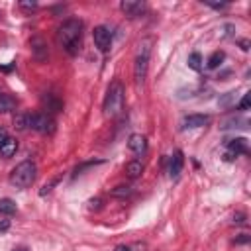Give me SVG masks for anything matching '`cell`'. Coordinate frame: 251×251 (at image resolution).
Returning <instances> with one entry per match:
<instances>
[{"instance_id":"obj_3","label":"cell","mask_w":251,"mask_h":251,"mask_svg":"<svg viewBox=\"0 0 251 251\" xmlns=\"http://www.w3.org/2000/svg\"><path fill=\"white\" fill-rule=\"evenodd\" d=\"M35 173H37V169H35V163L33 161H22L10 173V182L14 186H18V188H27L35 180Z\"/></svg>"},{"instance_id":"obj_13","label":"cell","mask_w":251,"mask_h":251,"mask_svg":"<svg viewBox=\"0 0 251 251\" xmlns=\"http://www.w3.org/2000/svg\"><path fill=\"white\" fill-rule=\"evenodd\" d=\"M41 102H43V106L47 108V112H53V114H57V112H61V110H63V104H61V100H59L57 96H53V94H43Z\"/></svg>"},{"instance_id":"obj_17","label":"cell","mask_w":251,"mask_h":251,"mask_svg":"<svg viewBox=\"0 0 251 251\" xmlns=\"http://www.w3.org/2000/svg\"><path fill=\"white\" fill-rule=\"evenodd\" d=\"M0 214H4V216L16 214V202L12 198H0Z\"/></svg>"},{"instance_id":"obj_4","label":"cell","mask_w":251,"mask_h":251,"mask_svg":"<svg viewBox=\"0 0 251 251\" xmlns=\"http://www.w3.org/2000/svg\"><path fill=\"white\" fill-rule=\"evenodd\" d=\"M27 127H31L37 133H53L55 131V120L45 112L29 114L27 116Z\"/></svg>"},{"instance_id":"obj_14","label":"cell","mask_w":251,"mask_h":251,"mask_svg":"<svg viewBox=\"0 0 251 251\" xmlns=\"http://www.w3.org/2000/svg\"><path fill=\"white\" fill-rule=\"evenodd\" d=\"M16 151H18V141H16L14 137H8V139L0 145V155H2L4 159L14 157V155H16Z\"/></svg>"},{"instance_id":"obj_1","label":"cell","mask_w":251,"mask_h":251,"mask_svg":"<svg viewBox=\"0 0 251 251\" xmlns=\"http://www.w3.org/2000/svg\"><path fill=\"white\" fill-rule=\"evenodd\" d=\"M80 35H82V22L76 18H71L67 22H63L57 29V43L71 55L78 53V45H80Z\"/></svg>"},{"instance_id":"obj_24","label":"cell","mask_w":251,"mask_h":251,"mask_svg":"<svg viewBox=\"0 0 251 251\" xmlns=\"http://www.w3.org/2000/svg\"><path fill=\"white\" fill-rule=\"evenodd\" d=\"M100 163H102V161H90V163H84V165L76 167V169H75V176H76V175H80L84 169H88V167H92V165H100Z\"/></svg>"},{"instance_id":"obj_31","label":"cell","mask_w":251,"mask_h":251,"mask_svg":"<svg viewBox=\"0 0 251 251\" xmlns=\"http://www.w3.org/2000/svg\"><path fill=\"white\" fill-rule=\"evenodd\" d=\"M206 4H208V6H212V8H216V10H222V8H226V6H227L226 2H222V4H210V2H206Z\"/></svg>"},{"instance_id":"obj_11","label":"cell","mask_w":251,"mask_h":251,"mask_svg":"<svg viewBox=\"0 0 251 251\" xmlns=\"http://www.w3.org/2000/svg\"><path fill=\"white\" fill-rule=\"evenodd\" d=\"M127 147H129L135 155H143V153H145V149H147V141H145V137H143V135L133 133V135H129V139H127Z\"/></svg>"},{"instance_id":"obj_22","label":"cell","mask_w":251,"mask_h":251,"mask_svg":"<svg viewBox=\"0 0 251 251\" xmlns=\"http://www.w3.org/2000/svg\"><path fill=\"white\" fill-rule=\"evenodd\" d=\"M14 126L18 129H25L27 127V116H16L14 118Z\"/></svg>"},{"instance_id":"obj_2","label":"cell","mask_w":251,"mask_h":251,"mask_svg":"<svg viewBox=\"0 0 251 251\" xmlns=\"http://www.w3.org/2000/svg\"><path fill=\"white\" fill-rule=\"evenodd\" d=\"M124 110V86L120 80H114L108 86L106 98H104V114L108 118H116L120 116Z\"/></svg>"},{"instance_id":"obj_19","label":"cell","mask_w":251,"mask_h":251,"mask_svg":"<svg viewBox=\"0 0 251 251\" xmlns=\"http://www.w3.org/2000/svg\"><path fill=\"white\" fill-rule=\"evenodd\" d=\"M188 67L192 71H202V55L200 53H190L188 55Z\"/></svg>"},{"instance_id":"obj_32","label":"cell","mask_w":251,"mask_h":251,"mask_svg":"<svg viewBox=\"0 0 251 251\" xmlns=\"http://www.w3.org/2000/svg\"><path fill=\"white\" fill-rule=\"evenodd\" d=\"M239 45H241V49H243V51H247V49H249V41H247V39H239Z\"/></svg>"},{"instance_id":"obj_35","label":"cell","mask_w":251,"mask_h":251,"mask_svg":"<svg viewBox=\"0 0 251 251\" xmlns=\"http://www.w3.org/2000/svg\"><path fill=\"white\" fill-rule=\"evenodd\" d=\"M14 251H27L25 247H18V249H14Z\"/></svg>"},{"instance_id":"obj_29","label":"cell","mask_w":251,"mask_h":251,"mask_svg":"<svg viewBox=\"0 0 251 251\" xmlns=\"http://www.w3.org/2000/svg\"><path fill=\"white\" fill-rule=\"evenodd\" d=\"M247 241H249V235H247V233H241V235L235 239V243H247Z\"/></svg>"},{"instance_id":"obj_30","label":"cell","mask_w":251,"mask_h":251,"mask_svg":"<svg viewBox=\"0 0 251 251\" xmlns=\"http://www.w3.org/2000/svg\"><path fill=\"white\" fill-rule=\"evenodd\" d=\"M6 139H8V131H6L4 127H0V145H2Z\"/></svg>"},{"instance_id":"obj_12","label":"cell","mask_w":251,"mask_h":251,"mask_svg":"<svg viewBox=\"0 0 251 251\" xmlns=\"http://www.w3.org/2000/svg\"><path fill=\"white\" fill-rule=\"evenodd\" d=\"M31 53L37 61H45L47 59V45L41 37H33L31 39Z\"/></svg>"},{"instance_id":"obj_20","label":"cell","mask_w":251,"mask_h":251,"mask_svg":"<svg viewBox=\"0 0 251 251\" xmlns=\"http://www.w3.org/2000/svg\"><path fill=\"white\" fill-rule=\"evenodd\" d=\"M133 190H131V186H127V184H120V186H116V188H112V196H116V198H126V196H129Z\"/></svg>"},{"instance_id":"obj_5","label":"cell","mask_w":251,"mask_h":251,"mask_svg":"<svg viewBox=\"0 0 251 251\" xmlns=\"http://www.w3.org/2000/svg\"><path fill=\"white\" fill-rule=\"evenodd\" d=\"M149 41H143V47L139 51V55L135 57V65H133V76H135V82L137 84H143L145 82V76H147V67H149Z\"/></svg>"},{"instance_id":"obj_6","label":"cell","mask_w":251,"mask_h":251,"mask_svg":"<svg viewBox=\"0 0 251 251\" xmlns=\"http://www.w3.org/2000/svg\"><path fill=\"white\" fill-rule=\"evenodd\" d=\"M92 37H94V43L100 51H108L110 45H112V31L106 27V25H98L94 27L92 31Z\"/></svg>"},{"instance_id":"obj_33","label":"cell","mask_w":251,"mask_h":251,"mask_svg":"<svg viewBox=\"0 0 251 251\" xmlns=\"http://www.w3.org/2000/svg\"><path fill=\"white\" fill-rule=\"evenodd\" d=\"M14 69V63L12 65H8V67H0V71H4V73H8V71H12Z\"/></svg>"},{"instance_id":"obj_15","label":"cell","mask_w":251,"mask_h":251,"mask_svg":"<svg viewBox=\"0 0 251 251\" xmlns=\"http://www.w3.org/2000/svg\"><path fill=\"white\" fill-rule=\"evenodd\" d=\"M12 110H16V98H12L10 94L0 92V114L12 112Z\"/></svg>"},{"instance_id":"obj_18","label":"cell","mask_w":251,"mask_h":251,"mask_svg":"<svg viewBox=\"0 0 251 251\" xmlns=\"http://www.w3.org/2000/svg\"><path fill=\"white\" fill-rule=\"evenodd\" d=\"M224 59H226V53H224V51H214V53L208 57L206 65H208V69H218Z\"/></svg>"},{"instance_id":"obj_10","label":"cell","mask_w":251,"mask_h":251,"mask_svg":"<svg viewBox=\"0 0 251 251\" xmlns=\"http://www.w3.org/2000/svg\"><path fill=\"white\" fill-rule=\"evenodd\" d=\"M120 8L126 12V16L135 18V16H139V14L145 10V4L139 2V0H124V2L120 4Z\"/></svg>"},{"instance_id":"obj_26","label":"cell","mask_w":251,"mask_h":251,"mask_svg":"<svg viewBox=\"0 0 251 251\" xmlns=\"http://www.w3.org/2000/svg\"><path fill=\"white\" fill-rule=\"evenodd\" d=\"M20 8H24V10H35L37 8V2H20Z\"/></svg>"},{"instance_id":"obj_8","label":"cell","mask_w":251,"mask_h":251,"mask_svg":"<svg viewBox=\"0 0 251 251\" xmlns=\"http://www.w3.org/2000/svg\"><path fill=\"white\" fill-rule=\"evenodd\" d=\"M206 124H210V116L206 114H188L182 118L180 126L184 129H194V127H204Z\"/></svg>"},{"instance_id":"obj_27","label":"cell","mask_w":251,"mask_h":251,"mask_svg":"<svg viewBox=\"0 0 251 251\" xmlns=\"http://www.w3.org/2000/svg\"><path fill=\"white\" fill-rule=\"evenodd\" d=\"M8 227H10V220H2L0 222V233H4Z\"/></svg>"},{"instance_id":"obj_34","label":"cell","mask_w":251,"mask_h":251,"mask_svg":"<svg viewBox=\"0 0 251 251\" xmlns=\"http://www.w3.org/2000/svg\"><path fill=\"white\" fill-rule=\"evenodd\" d=\"M114 251H129V247H126V245H118Z\"/></svg>"},{"instance_id":"obj_28","label":"cell","mask_w":251,"mask_h":251,"mask_svg":"<svg viewBox=\"0 0 251 251\" xmlns=\"http://www.w3.org/2000/svg\"><path fill=\"white\" fill-rule=\"evenodd\" d=\"M233 222H235V224H245V216H243V214H235V216H233Z\"/></svg>"},{"instance_id":"obj_25","label":"cell","mask_w":251,"mask_h":251,"mask_svg":"<svg viewBox=\"0 0 251 251\" xmlns=\"http://www.w3.org/2000/svg\"><path fill=\"white\" fill-rule=\"evenodd\" d=\"M57 182H59V176H57V178H53V180H51L49 184H45V186L41 188V192H39V194H41V196H45L47 192H51V190H53V186H55Z\"/></svg>"},{"instance_id":"obj_23","label":"cell","mask_w":251,"mask_h":251,"mask_svg":"<svg viewBox=\"0 0 251 251\" xmlns=\"http://www.w3.org/2000/svg\"><path fill=\"white\" fill-rule=\"evenodd\" d=\"M249 104H251V92H247V94H243V98L239 100V110H247L249 108Z\"/></svg>"},{"instance_id":"obj_7","label":"cell","mask_w":251,"mask_h":251,"mask_svg":"<svg viewBox=\"0 0 251 251\" xmlns=\"http://www.w3.org/2000/svg\"><path fill=\"white\" fill-rule=\"evenodd\" d=\"M226 145H227V151H226V155H224L226 161L235 159L239 153H247V139H243V137L231 139V141H227Z\"/></svg>"},{"instance_id":"obj_21","label":"cell","mask_w":251,"mask_h":251,"mask_svg":"<svg viewBox=\"0 0 251 251\" xmlns=\"http://www.w3.org/2000/svg\"><path fill=\"white\" fill-rule=\"evenodd\" d=\"M233 100H235V92H227L226 96H222V98L218 100V104H220L222 108H227V106L233 104Z\"/></svg>"},{"instance_id":"obj_9","label":"cell","mask_w":251,"mask_h":251,"mask_svg":"<svg viewBox=\"0 0 251 251\" xmlns=\"http://www.w3.org/2000/svg\"><path fill=\"white\" fill-rule=\"evenodd\" d=\"M182 167H184V155H182V151H175L173 157H171V161H169V176L171 178H176L180 175Z\"/></svg>"},{"instance_id":"obj_16","label":"cell","mask_w":251,"mask_h":251,"mask_svg":"<svg viewBox=\"0 0 251 251\" xmlns=\"http://www.w3.org/2000/svg\"><path fill=\"white\" fill-rule=\"evenodd\" d=\"M126 173H127V176L129 178H137V176H141V173H143V165H141V161H129L127 165H126Z\"/></svg>"}]
</instances>
